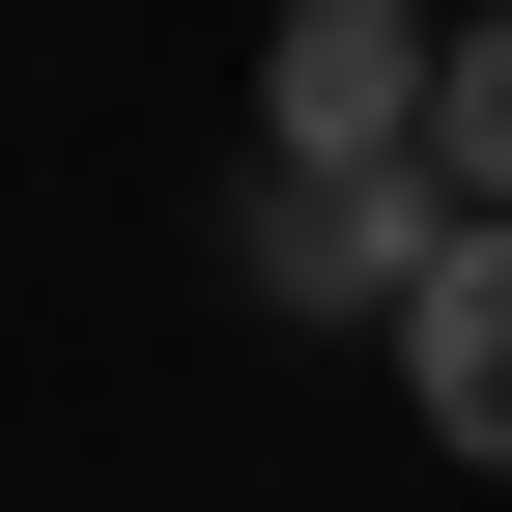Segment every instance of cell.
Returning a JSON list of instances; mask_svg holds the SVG:
<instances>
[{
  "label": "cell",
  "mask_w": 512,
  "mask_h": 512,
  "mask_svg": "<svg viewBox=\"0 0 512 512\" xmlns=\"http://www.w3.org/2000/svg\"><path fill=\"white\" fill-rule=\"evenodd\" d=\"M256 171H427V0H285L256 29Z\"/></svg>",
  "instance_id": "obj_1"
},
{
  "label": "cell",
  "mask_w": 512,
  "mask_h": 512,
  "mask_svg": "<svg viewBox=\"0 0 512 512\" xmlns=\"http://www.w3.org/2000/svg\"><path fill=\"white\" fill-rule=\"evenodd\" d=\"M427 228H456L427 171H256V200H228V256H256L285 313H399V285H427Z\"/></svg>",
  "instance_id": "obj_2"
},
{
  "label": "cell",
  "mask_w": 512,
  "mask_h": 512,
  "mask_svg": "<svg viewBox=\"0 0 512 512\" xmlns=\"http://www.w3.org/2000/svg\"><path fill=\"white\" fill-rule=\"evenodd\" d=\"M370 342H399L427 456H484V484H512V228H427V285L370 313Z\"/></svg>",
  "instance_id": "obj_3"
},
{
  "label": "cell",
  "mask_w": 512,
  "mask_h": 512,
  "mask_svg": "<svg viewBox=\"0 0 512 512\" xmlns=\"http://www.w3.org/2000/svg\"><path fill=\"white\" fill-rule=\"evenodd\" d=\"M427 200L512 228V0H484V29H427Z\"/></svg>",
  "instance_id": "obj_4"
}]
</instances>
